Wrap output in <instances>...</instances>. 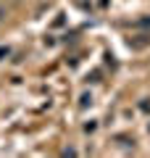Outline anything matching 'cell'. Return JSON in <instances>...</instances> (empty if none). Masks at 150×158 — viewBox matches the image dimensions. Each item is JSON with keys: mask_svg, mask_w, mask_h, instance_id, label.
Listing matches in <instances>:
<instances>
[{"mask_svg": "<svg viewBox=\"0 0 150 158\" xmlns=\"http://www.w3.org/2000/svg\"><path fill=\"white\" fill-rule=\"evenodd\" d=\"M6 21V6H3V3H0V24Z\"/></svg>", "mask_w": 150, "mask_h": 158, "instance_id": "obj_1", "label": "cell"}, {"mask_svg": "<svg viewBox=\"0 0 150 158\" xmlns=\"http://www.w3.org/2000/svg\"><path fill=\"white\" fill-rule=\"evenodd\" d=\"M3 56H8V48H0V58Z\"/></svg>", "mask_w": 150, "mask_h": 158, "instance_id": "obj_2", "label": "cell"}]
</instances>
